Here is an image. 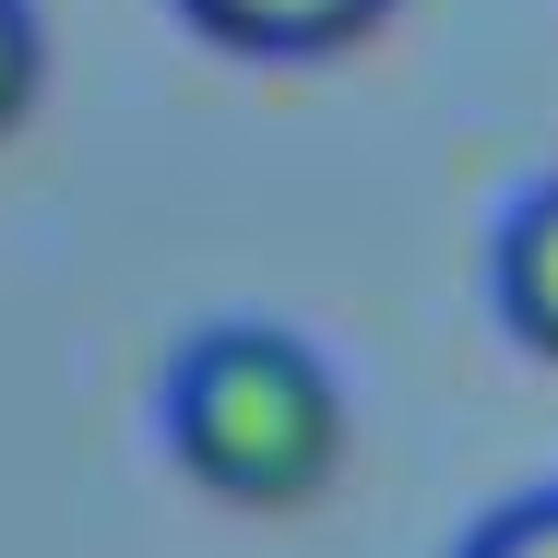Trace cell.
<instances>
[{
    "mask_svg": "<svg viewBox=\"0 0 558 558\" xmlns=\"http://www.w3.org/2000/svg\"><path fill=\"white\" fill-rule=\"evenodd\" d=\"M344 380L286 322H215L167 368V463L226 511H310L344 475Z\"/></svg>",
    "mask_w": 558,
    "mask_h": 558,
    "instance_id": "obj_1",
    "label": "cell"
},
{
    "mask_svg": "<svg viewBox=\"0 0 558 558\" xmlns=\"http://www.w3.org/2000/svg\"><path fill=\"white\" fill-rule=\"evenodd\" d=\"M179 12L226 60H344L356 36L392 24V0H179Z\"/></svg>",
    "mask_w": 558,
    "mask_h": 558,
    "instance_id": "obj_2",
    "label": "cell"
},
{
    "mask_svg": "<svg viewBox=\"0 0 558 558\" xmlns=\"http://www.w3.org/2000/svg\"><path fill=\"white\" fill-rule=\"evenodd\" d=\"M487 298H499V333L558 368V179H535L499 215V238H487Z\"/></svg>",
    "mask_w": 558,
    "mask_h": 558,
    "instance_id": "obj_3",
    "label": "cell"
},
{
    "mask_svg": "<svg viewBox=\"0 0 558 558\" xmlns=\"http://www.w3.org/2000/svg\"><path fill=\"white\" fill-rule=\"evenodd\" d=\"M36 84H48V24H36V0H0V143L24 131Z\"/></svg>",
    "mask_w": 558,
    "mask_h": 558,
    "instance_id": "obj_4",
    "label": "cell"
},
{
    "mask_svg": "<svg viewBox=\"0 0 558 558\" xmlns=\"http://www.w3.org/2000/svg\"><path fill=\"white\" fill-rule=\"evenodd\" d=\"M451 558H558V487L511 499V511H487V523H475Z\"/></svg>",
    "mask_w": 558,
    "mask_h": 558,
    "instance_id": "obj_5",
    "label": "cell"
}]
</instances>
